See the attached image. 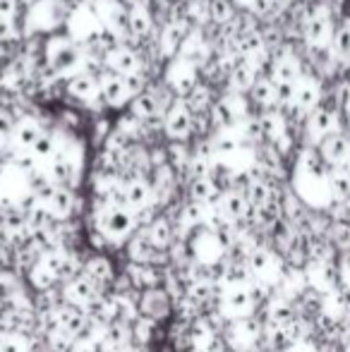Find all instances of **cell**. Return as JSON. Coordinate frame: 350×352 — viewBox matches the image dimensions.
<instances>
[{
    "instance_id": "6da1fadb",
    "label": "cell",
    "mask_w": 350,
    "mask_h": 352,
    "mask_svg": "<svg viewBox=\"0 0 350 352\" xmlns=\"http://www.w3.org/2000/svg\"><path fill=\"white\" fill-rule=\"evenodd\" d=\"M164 79H166V84H168V87L177 94V96L182 98L197 82H199V70H197L192 63H187L185 58L173 56L171 60H166Z\"/></svg>"
},
{
    "instance_id": "7a4b0ae2",
    "label": "cell",
    "mask_w": 350,
    "mask_h": 352,
    "mask_svg": "<svg viewBox=\"0 0 350 352\" xmlns=\"http://www.w3.org/2000/svg\"><path fill=\"white\" fill-rule=\"evenodd\" d=\"M192 120H195V113L185 106L182 98H177L173 108L166 111L164 118V135L171 142H187L192 137Z\"/></svg>"
},
{
    "instance_id": "3957f363",
    "label": "cell",
    "mask_w": 350,
    "mask_h": 352,
    "mask_svg": "<svg viewBox=\"0 0 350 352\" xmlns=\"http://www.w3.org/2000/svg\"><path fill=\"white\" fill-rule=\"evenodd\" d=\"M190 32H192V27L185 19H166V22L161 24L156 43H159V51H161V56H164V60H171L173 56H177V51H180V46L185 43V38L190 36Z\"/></svg>"
},
{
    "instance_id": "277c9868",
    "label": "cell",
    "mask_w": 350,
    "mask_h": 352,
    "mask_svg": "<svg viewBox=\"0 0 350 352\" xmlns=\"http://www.w3.org/2000/svg\"><path fill=\"white\" fill-rule=\"evenodd\" d=\"M98 96L103 98L108 108H125L130 106V94L125 87V77L113 70H103L98 74Z\"/></svg>"
},
{
    "instance_id": "5b68a950",
    "label": "cell",
    "mask_w": 350,
    "mask_h": 352,
    "mask_svg": "<svg viewBox=\"0 0 350 352\" xmlns=\"http://www.w3.org/2000/svg\"><path fill=\"white\" fill-rule=\"evenodd\" d=\"M65 96L87 103L98 96V74L89 70H77L65 77Z\"/></svg>"
},
{
    "instance_id": "8992f818",
    "label": "cell",
    "mask_w": 350,
    "mask_h": 352,
    "mask_svg": "<svg viewBox=\"0 0 350 352\" xmlns=\"http://www.w3.org/2000/svg\"><path fill=\"white\" fill-rule=\"evenodd\" d=\"M142 65H144V56L137 48L127 46V43H118L113 51L106 53V67L118 74L140 72Z\"/></svg>"
},
{
    "instance_id": "52a82bcc",
    "label": "cell",
    "mask_w": 350,
    "mask_h": 352,
    "mask_svg": "<svg viewBox=\"0 0 350 352\" xmlns=\"http://www.w3.org/2000/svg\"><path fill=\"white\" fill-rule=\"evenodd\" d=\"M101 221V230L106 232L108 237H125L130 235V230H135L137 221H135V213H127L125 206H106L98 216Z\"/></svg>"
},
{
    "instance_id": "ba28073f",
    "label": "cell",
    "mask_w": 350,
    "mask_h": 352,
    "mask_svg": "<svg viewBox=\"0 0 350 352\" xmlns=\"http://www.w3.org/2000/svg\"><path fill=\"white\" fill-rule=\"evenodd\" d=\"M303 36L307 41V46L312 48H324L331 43V36H333V24H331V17H329L324 10L319 12L309 14L305 19V29H303Z\"/></svg>"
},
{
    "instance_id": "9c48e42d",
    "label": "cell",
    "mask_w": 350,
    "mask_h": 352,
    "mask_svg": "<svg viewBox=\"0 0 350 352\" xmlns=\"http://www.w3.org/2000/svg\"><path fill=\"white\" fill-rule=\"evenodd\" d=\"M41 135H43V127L36 120V116H19L17 127H14V135H12V146L17 151H32L34 144L39 142Z\"/></svg>"
},
{
    "instance_id": "30bf717a",
    "label": "cell",
    "mask_w": 350,
    "mask_h": 352,
    "mask_svg": "<svg viewBox=\"0 0 350 352\" xmlns=\"http://www.w3.org/2000/svg\"><path fill=\"white\" fill-rule=\"evenodd\" d=\"M336 130H338V116L331 108L317 106L307 116V132L312 135V140H324V137L333 135Z\"/></svg>"
},
{
    "instance_id": "8fae6325",
    "label": "cell",
    "mask_w": 350,
    "mask_h": 352,
    "mask_svg": "<svg viewBox=\"0 0 350 352\" xmlns=\"http://www.w3.org/2000/svg\"><path fill=\"white\" fill-rule=\"evenodd\" d=\"M322 87L314 77H300L295 84V103L303 108L305 113H312L317 106H322Z\"/></svg>"
},
{
    "instance_id": "7c38bea8",
    "label": "cell",
    "mask_w": 350,
    "mask_h": 352,
    "mask_svg": "<svg viewBox=\"0 0 350 352\" xmlns=\"http://www.w3.org/2000/svg\"><path fill=\"white\" fill-rule=\"evenodd\" d=\"M130 113L140 118L142 122L151 120V118H156V116H166L164 108H161L159 96H156V91L151 87L144 89V91L137 94V96L132 98V101H130Z\"/></svg>"
},
{
    "instance_id": "4fadbf2b",
    "label": "cell",
    "mask_w": 350,
    "mask_h": 352,
    "mask_svg": "<svg viewBox=\"0 0 350 352\" xmlns=\"http://www.w3.org/2000/svg\"><path fill=\"white\" fill-rule=\"evenodd\" d=\"M271 77H274V82H298L303 77L300 58L293 53H283L276 60H271Z\"/></svg>"
},
{
    "instance_id": "5bb4252c",
    "label": "cell",
    "mask_w": 350,
    "mask_h": 352,
    "mask_svg": "<svg viewBox=\"0 0 350 352\" xmlns=\"http://www.w3.org/2000/svg\"><path fill=\"white\" fill-rule=\"evenodd\" d=\"M182 101H185V106L190 108L192 113H209L211 106H214V89L206 82H197L195 87L182 96Z\"/></svg>"
},
{
    "instance_id": "9a60e30c",
    "label": "cell",
    "mask_w": 350,
    "mask_h": 352,
    "mask_svg": "<svg viewBox=\"0 0 350 352\" xmlns=\"http://www.w3.org/2000/svg\"><path fill=\"white\" fill-rule=\"evenodd\" d=\"M250 101L254 103L257 108H276V82H274V77H262L259 74L257 77V82L252 84V89H250Z\"/></svg>"
},
{
    "instance_id": "2e32d148",
    "label": "cell",
    "mask_w": 350,
    "mask_h": 352,
    "mask_svg": "<svg viewBox=\"0 0 350 352\" xmlns=\"http://www.w3.org/2000/svg\"><path fill=\"white\" fill-rule=\"evenodd\" d=\"M127 252H130V259L135 261V264H154L156 259V247L154 242L149 240V235H146V230H142L140 235H135L130 240V245H127Z\"/></svg>"
},
{
    "instance_id": "e0dca14e",
    "label": "cell",
    "mask_w": 350,
    "mask_h": 352,
    "mask_svg": "<svg viewBox=\"0 0 350 352\" xmlns=\"http://www.w3.org/2000/svg\"><path fill=\"white\" fill-rule=\"evenodd\" d=\"M65 297L70 305H75V302H80V305H87V302H91L94 297H96V285H94V280L89 278V276H82V278H72L67 283L65 287Z\"/></svg>"
},
{
    "instance_id": "ac0fdd59",
    "label": "cell",
    "mask_w": 350,
    "mask_h": 352,
    "mask_svg": "<svg viewBox=\"0 0 350 352\" xmlns=\"http://www.w3.org/2000/svg\"><path fill=\"white\" fill-rule=\"evenodd\" d=\"M46 206L51 209V213L56 218H67L72 211H75V197H72L70 187H63V185H56L53 190L51 199L46 201Z\"/></svg>"
},
{
    "instance_id": "d6986e66",
    "label": "cell",
    "mask_w": 350,
    "mask_h": 352,
    "mask_svg": "<svg viewBox=\"0 0 350 352\" xmlns=\"http://www.w3.org/2000/svg\"><path fill=\"white\" fill-rule=\"evenodd\" d=\"M322 153L333 163H341L350 156V140L341 132H333V135L324 137L322 142Z\"/></svg>"
},
{
    "instance_id": "ffe728a7",
    "label": "cell",
    "mask_w": 350,
    "mask_h": 352,
    "mask_svg": "<svg viewBox=\"0 0 350 352\" xmlns=\"http://www.w3.org/2000/svg\"><path fill=\"white\" fill-rule=\"evenodd\" d=\"M144 230H146V235H149V240L154 242L156 250L171 247V240H173V226H171L168 218H154Z\"/></svg>"
},
{
    "instance_id": "44dd1931",
    "label": "cell",
    "mask_w": 350,
    "mask_h": 352,
    "mask_svg": "<svg viewBox=\"0 0 350 352\" xmlns=\"http://www.w3.org/2000/svg\"><path fill=\"white\" fill-rule=\"evenodd\" d=\"M331 56L341 63H350V24H343L331 36Z\"/></svg>"
},
{
    "instance_id": "7402d4cb",
    "label": "cell",
    "mask_w": 350,
    "mask_h": 352,
    "mask_svg": "<svg viewBox=\"0 0 350 352\" xmlns=\"http://www.w3.org/2000/svg\"><path fill=\"white\" fill-rule=\"evenodd\" d=\"M17 113L8 106H0V151L8 146H12V135L17 127Z\"/></svg>"
},
{
    "instance_id": "603a6c76",
    "label": "cell",
    "mask_w": 350,
    "mask_h": 352,
    "mask_svg": "<svg viewBox=\"0 0 350 352\" xmlns=\"http://www.w3.org/2000/svg\"><path fill=\"white\" fill-rule=\"evenodd\" d=\"M209 12L211 22L223 27L238 14V10H235V0H209Z\"/></svg>"
},
{
    "instance_id": "cb8c5ba5",
    "label": "cell",
    "mask_w": 350,
    "mask_h": 352,
    "mask_svg": "<svg viewBox=\"0 0 350 352\" xmlns=\"http://www.w3.org/2000/svg\"><path fill=\"white\" fill-rule=\"evenodd\" d=\"M221 211L228 218H240L248 211V197H243L240 192H226L221 195Z\"/></svg>"
},
{
    "instance_id": "d4e9b609",
    "label": "cell",
    "mask_w": 350,
    "mask_h": 352,
    "mask_svg": "<svg viewBox=\"0 0 350 352\" xmlns=\"http://www.w3.org/2000/svg\"><path fill=\"white\" fill-rule=\"evenodd\" d=\"M58 324L65 329V333L67 336H72V333H80L82 329H85V316L80 314V311L75 309V307H63V309H58Z\"/></svg>"
},
{
    "instance_id": "484cf974",
    "label": "cell",
    "mask_w": 350,
    "mask_h": 352,
    "mask_svg": "<svg viewBox=\"0 0 350 352\" xmlns=\"http://www.w3.org/2000/svg\"><path fill=\"white\" fill-rule=\"evenodd\" d=\"M142 309L151 311V316H161V314H166V309H168V300H166L164 292L146 290L144 300H142Z\"/></svg>"
},
{
    "instance_id": "4316f807",
    "label": "cell",
    "mask_w": 350,
    "mask_h": 352,
    "mask_svg": "<svg viewBox=\"0 0 350 352\" xmlns=\"http://www.w3.org/2000/svg\"><path fill=\"white\" fill-rule=\"evenodd\" d=\"M125 77V87H127V94H130V101L137 96V94H142L144 89H149V77H146L144 72H132V74H122Z\"/></svg>"
},
{
    "instance_id": "83f0119b",
    "label": "cell",
    "mask_w": 350,
    "mask_h": 352,
    "mask_svg": "<svg viewBox=\"0 0 350 352\" xmlns=\"http://www.w3.org/2000/svg\"><path fill=\"white\" fill-rule=\"evenodd\" d=\"M19 14H24L19 0H0V19H17Z\"/></svg>"
},
{
    "instance_id": "f1b7e54d",
    "label": "cell",
    "mask_w": 350,
    "mask_h": 352,
    "mask_svg": "<svg viewBox=\"0 0 350 352\" xmlns=\"http://www.w3.org/2000/svg\"><path fill=\"white\" fill-rule=\"evenodd\" d=\"M58 122H61L65 130H75V127H80L82 125V116L80 113H75L72 108H67V111H63L61 113V118H58Z\"/></svg>"
},
{
    "instance_id": "f546056e",
    "label": "cell",
    "mask_w": 350,
    "mask_h": 352,
    "mask_svg": "<svg viewBox=\"0 0 350 352\" xmlns=\"http://www.w3.org/2000/svg\"><path fill=\"white\" fill-rule=\"evenodd\" d=\"M341 10H343V14L350 19V0H341Z\"/></svg>"
},
{
    "instance_id": "4dcf8cb0",
    "label": "cell",
    "mask_w": 350,
    "mask_h": 352,
    "mask_svg": "<svg viewBox=\"0 0 350 352\" xmlns=\"http://www.w3.org/2000/svg\"><path fill=\"white\" fill-rule=\"evenodd\" d=\"M235 3H238V5H248V8H250V3H252V0H235Z\"/></svg>"
},
{
    "instance_id": "1f68e13d",
    "label": "cell",
    "mask_w": 350,
    "mask_h": 352,
    "mask_svg": "<svg viewBox=\"0 0 350 352\" xmlns=\"http://www.w3.org/2000/svg\"><path fill=\"white\" fill-rule=\"evenodd\" d=\"M343 108H346V111H348V116H350V98H348V103H346V106H343Z\"/></svg>"
},
{
    "instance_id": "d6a6232c",
    "label": "cell",
    "mask_w": 350,
    "mask_h": 352,
    "mask_svg": "<svg viewBox=\"0 0 350 352\" xmlns=\"http://www.w3.org/2000/svg\"><path fill=\"white\" fill-rule=\"evenodd\" d=\"M166 3H171V0H166Z\"/></svg>"
}]
</instances>
